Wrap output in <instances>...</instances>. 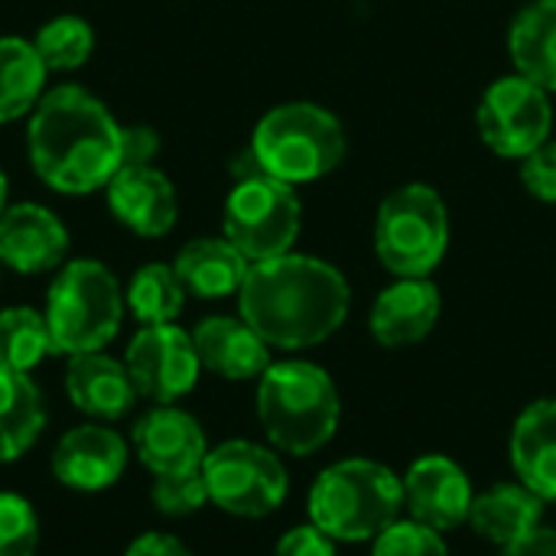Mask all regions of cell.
<instances>
[{"label":"cell","instance_id":"cell-1","mask_svg":"<svg viewBox=\"0 0 556 556\" xmlns=\"http://www.w3.org/2000/svg\"><path fill=\"white\" fill-rule=\"evenodd\" d=\"M352 306L339 267L309 254H280L251 264L238 290V316L270 345L300 352L332 339Z\"/></svg>","mask_w":556,"mask_h":556},{"label":"cell","instance_id":"cell-2","mask_svg":"<svg viewBox=\"0 0 556 556\" xmlns=\"http://www.w3.org/2000/svg\"><path fill=\"white\" fill-rule=\"evenodd\" d=\"M121 137L124 124L98 94L81 85H55L29 114V166L52 192L91 195L121 169Z\"/></svg>","mask_w":556,"mask_h":556},{"label":"cell","instance_id":"cell-3","mask_svg":"<svg viewBox=\"0 0 556 556\" xmlns=\"http://www.w3.org/2000/svg\"><path fill=\"white\" fill-rule=\"evenodd\" d=\"M257 420L277 453L306 459L332 443L342 397L326 368L303 358L270 362L257 378Z\"/></svg>","mask_w":556,"mask_h":556},{"label":"cell","instance_id":"cell-4","mask_svg":"<svg viewBox=\"0 0 556 556\" xmlns=\"http://www.w3.org/2000/svg\"><path fill=\"white\" fill-rule=\"evenodd\" d=\"M309 525L336 544H371L404 511V482L375 459H342L326 466L306 498Z\"/></svg>","mask_w":556,"mask_h":556},{"label":"cell","instance_id":"cell-5","mask_svg":"<svg viewBox=\"0 0 556 556\" xmlns=\"http://www.w3.org/2000/svg\"><path fill=\"white\" fill-rule=\"evenodd\" d=\"M42 313L55 355L72 358L85 352H104L117 339L127 300L111 267L94 257H75L55 270Z\"/></svg>","mask_w":556,"mask_h":556},{"label":"cell","instance_id":"cell-6","mask_svg":"<svg viewBox=\"0 0 556 556\" xmlns=\"http://www.w3.org/2000/svg\"><path fill=\"white\" fill-rule=\"evenodd\" d=\"M261 169L287 186L329 176L349 153L342 121L313 101H290L267 111L251 137Z\"/></svg>","mask_w":556,"mask_h":556},{"label":"cell","instance_id":"cell-7","mask_svg":"<svg viewBox=\"0 0 556 556\" xmlns=\"http://www.w3.org/2000/svg\"><path fill=\"white\" fill-rule=\"evenodd\" d=\"M450 248V212L437 189L410 182L394 189L375 222V251L394 277H430Z\"/></svg>","mask_w":556,"mask_h":556},{"label":"cell","instance_id":"cell-8","mask_svg":"<svg viewBox=\"0 0 556 556\" xmlns=\"http://www.w3.org/2000/svg\"><path fill=\"white\" fill-rule=\"evenodd\" d=\"M202 476L208 505L231 518H270L290 495V472L274 446L254 440H225L208 446Z\"/></svg>","mask_w":556,"mask_h":556},{"label":"cell","instance_id":"cell-9","mask_svg":"<svg viewBox=\"0 0 556 556\" xmlns=\"http://www.w3.org/2000/svg\"><path fill=\"white\" fill-rule=\"evenodd\" d=\"M303 225V208L293 186L261 173L238 179L225 199L222 235L251 261L290 254Z\"/></svg>","mask_w":556,"mask_h":556},{"label":"cell","instance_id":"cell-10","mask_svg":"<svg viewBox=\"0 0 556 556\" xmlns=\"http://www.w3.org/2000/svg\"><path fill=\"white\" fill-rule=\"evenodd\" d=\"M479 134L498 156L525 160L544 140H551L554 108L544 88L525 75H505L479 101Z\"/></svg>","mask_w":556,"mask_h":556},{"label":"cell","instance_id":"cell-11","mask_svg":"<svg viewBox=\"0 0 556 556\" xmlns=\"http://www.w3.org/2000/svg\"><path fill=\"white\" fill-rule=\"evenodd\" d=\"M124 365L134 378L140 397L153 404H176L195 391L202 362L192 342V332L176 323L166 326H140L127 345Z\"/></svg>","mask_w":556,"mask_h":556},{"label":"cell","instance_id":"cell-12","mask_svg":"<svg viewBox=\"0 0 556 556\" xmlns=\"http://www.w3.org/2000/svg\"><path fill=\"white\" fill-rule=\"evenodd\" d=\"M130 456H134L130 443L114 427L101 420H88L59 437L49 466L62 489L98 495L121 482Z\"/></svg>","mask_w":556,"mask_h":556},{"label":"cell","instance_id":"cell-13","mask_svg":"<svg viewBox=\"0 0 556 556\" xmlns=\"http://www.w3.org/2000/svg\"><path fill=\"white\" fill-rule=\"evenodd\" d=\"M404 508L414 521L450 534L469 525V511L476 502L472 479L459 463L443 453H427L414 459L404 472Z\"/></svg>","mask_w":556,"mask_h":556},{"label":"cell","instance_id":"cell-14","mask_svg":"<svg viewBox=\"0 0 556 556\" xmlns=\"http://www.w3.org/2000/svg\"><path fill=\"white\" fill-rule=\"evenodd\" d=\"M130 450L150 476H173L202 469L208 437L189 410L176 404H156L134 424Z\"/></svg>","mask_w":556,"mask_h":556},{"label":"cell","instance_id":"cell-15","mask_svg":"<svg viewBox=\"0 0 556 556\" xmlns=\"http://www.w3.org/2000/svg\"><path fill=\"white\" fill-rule=\"evenodd\" d=\"M68 261L65 222L39 202H13L0 212V264L13 274L36 277Z\"/></svg>","mask_w":556,"mask_h":556},{"label":"cell","instance_id":"cell-16","mask_svg":"<svg viewBox=\"0 0 556 556\" xmlns=\"http://www.w3.org/2000/svg\"><path fill=\"white\" fill-rule=\"evenodd\" d=\"M111 215L140 238H163L179 218L176 186L163 169L150 166H121L104 186Z\"/></svg>","mask_w":556,"mask_h":556},{"label":"cell","instance_id":"cell-17","mask_svg":"<svg viewBox=\"0 0 556 556\" xmlns=\"http://www.w3.org/2000/svg\"><path fill=\"white\" fill-rule=\"evenodd\" d=\"M62 384H65L68 404L88 420H101V424L124 420L140 401L127 365L104 352L72 355L65 365Z\"/></svg>","mask_w":556,"mask_h":556},{"label":"cell","instance_id":"cell-18","mask_svg":"<svg viewBox=\"0 0 556 556\" xmlns=\"http://www.w3.org/2000/svg\"><path fill=\"white\" fill-rule=\"evenodd\" d=\"M440 290L430 277H397L388 290L378 293L368 329L384 349H407L424 342L440 323Z\"/></svg>","mask_w":556,"mask_h":556},{"label":"cell","instance_id":"cell-19","mask_svg":"<svg viewBox=\"0 0 556 556\" xmlns=\"http://www.w3.org/2000/svg\"><path fill=\"white\" fill-rule=\"evenodd\" d=\"M202 371L225 381H257L270 368V345L241 316H205L192 329Z\"/></svg>","mask_w":556,"mask_h":556},{"label":"cell","instance_id":"cell-20","mask_svg":"<svg viewBox=\"0 0 556 556\" xmlns=\"http://www.w3.org/2000/svg\"><path fill=\"white\" fill-rule=\"evenodd\" d=\"M511 469L521 485L541 495L547 505L556 502V397L528 404L508 440Z\"/></svg>","mask_w":556,"mask_h":556},{"label":"cell","instance_id":"cell-21","mask_svg":"<svg viewBox=\"0 0 556 556\" xmlns=\"http://www.w3.org/2000/svg\"><path fill=\"white\" fill-rule=\"evenodd\" d=\"M544 511H547V502L534 495L528 485L498 482V485H489L485 492H476L469 528L482 541L505 551L518 544L521 538H528L531 531H538L544 525Z\"/></svg>","mask_w":556,"mask_h":556},{"label":"cell","instance_id":"cell-22","mask_svg":"<svg viewBox=\"0 0 556 556\" xmlns=\"http://www.w3.org/2000/svg\"><path fill=\"white\" fill-rule=\"evenodd\" d=\"M173 267L189 296L225 300V296H238L251 270V261L222 235V238H192L189 244L179 248Z\"/></svg>","mask_w":556,"mask_h":556},{"label":"cell","instance_id":"cell-23","mask_svg":"<svg viewBox=\"0 0 556 556\" xmlns=\"http://www.w3.org/2000/svg\"><path fill=\"white\" fill-rule=\"evenodd\" d=\"M46 401L23 371L0 368V466L23 459L46 430Z\"/></svg>","mask_w":556,"mask_h":556},{"label":"cell","instance_id":"cell-24","mask_svg":"<svg viewBox=\"0 0 556 556\" xmlns=\"http://www.w3.org/2000/svg\"><path fill=\"white\" fill-rule=\"evenodd\" d=\"M508 49L518 75L556 91V0H531L508 29Z\"/></svg>","mask_w":556,"mask_h":556},{"label":"cell","instance_id":"cell-25","mask_svg":"<svg viewBox=\"0 0 556 556\" xmlns=\"http://www.w3.org/2000/svg\"><path fill=\"white\" fill-rule=\"evenodd\" d=\"M46 75L49 68L39 59L33 39L0 36V124H13L36 111L49 91Z\"/></svg>","mask_w":556,"mask_h":556},{"label":"cell","instance_id":"cell-26","mask_svg":"<svg viewBox=\"0 0 556 556\" xmlns=\"http://www.w3.org/2000/svg\"><path fill=\"white\" fill-rule=\"evenodd\" d=\"M186 287L176 277L173 264H143L140 270H134L124 300L130 316L140 326H166L176 323L182 306H186Z\"/></svg>","mask_w":556,"mask_h":556},{"label":"cell","instance_id":"cell-27","mask_svg":"<svg viewBox=\"0 0 556 556\" xmlns=\"http://www.w3.org/2000/svg\"><path fill=\"white\" fill-rule=\"evenodd\" d=\"M49 355H55V345L46 313L33 306L0 309V368L29 375Z\"/></svg>","mask_w":556,"mask_h":556},{"label":"cell","instance_id":"cell-28","mask_svg":"<svg viewBox=\"0 0 556 556\" xmlns=\"http://www.w3.org/2000/svg\"><path fill=\"white\" fill-rule=\"evenodd\" d=\"M33 46L49 72H75L94 52V29L85 16L62 13L39 26V33L33 36Z\"/></svg>","mask_w":556,"mask_h":556},{"label":"cell","instance_id":"cell-29","mask_svg":"<svg viewBox=\"0 0 556 556\" xmlns=\"http://www.w3.org/2000/svg\"><path fill=\"white\" fill-rule=\"evenodd\" d=\"M150 502L163 518H192L208 505V485L202 469L173 472V476H153Z\"/></svg>","mask_w":556,"mask_h":556},{"label":"cell","instance_id":"cell-30","mask_svg":"<svg viewBox=\"0 0 556 556\" xmlns=\"http://www.w3.org/2000/svg\"><path fill=\"white\" fill-rule=\"evenodd\" d=\"M39 551V515L29 498L0 492V556H36Z\"/></svg>","mask_w":556,"mask_h":556},{"label":"cell","instance_id":"cell-31","mask_svg":"<svg viewBox=\"0 0 556 556\" xmlns=\"http://www.w3.org/2000/svg\"><path fill=\"white\" fill-rule=\"evenodd\" d=\"M371 556H450L446 538L414 518H397L371 541Z\"/></svg>","mask_w":556,"mask_h":556},{"label":"cell","instance_id":"cell-32","mask_svg":"<svg viewBox=\"0 0 556 556\" xmlns=\"http://www.w3.org/2000/svg\"><path fill=\"white\" fill-rule=\"evenodd\" d=\"M521 182L534 199L556 202V140H544L521 160Z\"/></svg>","mask_w":556,"mask_h":556},{"label":"cell","instance_id":"cell-33","mask_svg":"<svg viewBox=\"0 0 556 556\" xmlns=\"http://www.w3.org/2000/svg\"><path fill=\"white\" fill-rule=\"evenodd\" d=\"M274 556H336V541L316 525H300L277 541Z\"/></svg>","mask_w":556,"mask_h":556},{"label":"cell","instance_id":"cell-34","mask_svg":"<svg viewBox=\"0 0 556 556\" xmlns=\"http://www.w3.org/2000/svg\"><path fill=\"white\" fill-rule=\"evenodd\" d=\"M160 153V134L147 124L124 127L121 137V166H150Z\"/></svg>","mask_w":556,"mask_h":556},{"label":"cell","instance_id":"cell-35","mask_svg":"<svg viewBox=\"0 0 556 556\" xmlns=\"http://www.w3.org/2000/svg\"><path fill=\"white\" fill-rule=\"evenodd\" d=\"M124 556H195L176 534H163V531H147L137 541H130V547Z\"/></svg>","mask_w":556,"mask_h":556},{"label":"cell","instance_id":"cell-36","mask_svg":"<svg viewBox=\"0 0 556 556\" xmlns=\"http://www.w3.org/2000/svg\"><path fill=\"white\" fill-rule=\"evenodd\" d=\"M502 556H556V531L554 528H538L528 538H521L518 544L505 547Z\"/></svg>","mask_w":556,"mask_h":556},{"label":"cell","instance_id":"cell-37","mask_svg":"<svg viewBox=\"0 0 556 556\" xmlns=\"http://www.w3.org/2000/svg\"><path fill=\"white\" fill-rule=\"evenodd\" d=\"M7 192H10V186H7V173H3V166H0V212L7 208Z\"/></svg>","mask_w":556,"mask_h":556},{"label":"cell","instance_id":"cell-38","mask_svg":"<svg viewBox=\"0 0 556 556\" xmlns=\"http://www.w3.org/2000/svg\"><path fill=\"white\" fill-rule=\"evenodd\" d=\"M554 508H556V502H554Z\"/></svg>","mask_w":556,"mask_h":556},{"label":"cell","instance_id":"cell-39","mask_svg":"<svg viewBox=\"0 0 556 556\" xmlns=\"http://www.w3.org/2000/svg\"><path fill=\"white\" fill-rule=\"evenodd\" d=\"M0 267H3V264H0Z\"/></svg>","mask_w":556,"mask_h":556}]
</instances>
